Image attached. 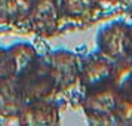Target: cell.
<instances>
[{"mask_svg":"<svg viewBox=\"0 0 132 126\" xmlns=\"http://www.w3.org/2000/svg\"><path fill=\"white\" fill-rule=\"evenodd\" d=\"M129 56L132 58V24H129Z\"/></svg>","mask_w":132,"mask_h":126,"instance_id":"15","label":"cell"},{"mask_svg":"<svg viewBox=\"0 0 132 126\" xmlns=\"http://www.w3.org/2000/svg\"><path fill=\"white\" fill-rule=\"evenodd\" d=\"M101 11L100 0H60L61 31L89 27L98 21Z\"/></svg>","mask_w":132,"mask_h":126,"instance_id":"6","label":"cell"},{"mask_svg":"<svg viewBox=\"0 0 132 126\" xmlns=\"http://www.w3.org/2000/svg\"><path fill=\"white\" fill-rule=\"evenodd\" d=\"M96 51L111 61L129 56V22L111 21L100 28L95 37Z\"/></svg>","mask_w":132,"mask_h":126,"instance_id":"4","label":"cell"},{"mask_svg":"<svg viewBox=\"0 0 132 126\" xmlns=\"http://www.w3.org/2000/svg\"><path fill=\"white\" fill-rule=\"evenodd\" d=\"M60 102L56 99H37L25 102L18 116L19 125H58Z\"/></svg>","mask_w":132,"mask_h":126,"instance_id":"8","label":"cell"},{"mask_svg":"<svg viewBox=\"0 0 132 126\" xmlns=\"http://www.w3.org/2000/svg\"><path fill=\"white\" fill-rule=\"evenodd\" d=\"M25 99L18 82L13 77L0 80V117L18 119Z\"/></svg>","mask_w":132,"mask_h":126,"instance_id":"10","label":"cell"},{"mask_svg":"<svg viewBox=\"0 0 132 126\" xmlns=\"http://www.w3.org/2000/svg\"><path fill=\"white\" fill-rule=\"evenodd\" d=\"M122 2H125V0H100V3H101L102 6H104V5H114V3H122Z\"/></svg>","mask_w":132,"mask_h":126,"instance_id":"14","label":"cell"},{"mask_svg":"<svg viewBox=\"0 0 132 126\" xmlns=\"http://www.w3.org/2000/svg\"><path fill=\"white\" fill-rule=\"evenodd\" d=\"M122 95L114 85L83 94L80 107L92 125H114V113L119 107Z\"/></svg>","mask_w":132,"mask_h":126,"instance_id":"2","label":"cell"},{"mask_svg":"<svg viewBox=\"0 0 132 126\" xmlns=\"http://www.w3.org/2000/svg\"><path fill=\"white\" fill-rule=\"evenodd\" d=\"M114 61L98 51L80 55V92L82 95L113 85ZM82 98V96H80Z\"/></svg>","mask_w":132,"mask_h":126,"instance_id":"3","label":"cell"},{"mask_svg":"<svg viewBox=\"0 0 132 126\" xmlns=\"http://www.w3.org/2000/svg\"><path fill=\"white\" fill-rule=\"evenodd\" d=\"M114 125L132 126V101L122 98L114 113Z\"/></svg>","mask_w":132,"mask_h":126,"instance_id":"12","label":"cell"},{"mask_svg":"<svg viewBox=\"0 0 132 126\" xmlns=\"http://www.w3.org/2000/svg\"><path fill=\"white\" fill-rule=\"evenodd\" d=\"M12 77V60L7 48L0 46V80Z\"/></svg>","mask_w":132,"mask_h":126,"instance_id":"13","label":"cell"},{"mask_svg":"<svg viewBox=\"0 0 132 126\" xmlns=\"http://www.w3.org/2000/svg\"><path fill=\"white\" fill-rule=\"evenodd\" d=\"M45 58L55 80V99L71 94L73 89H79L80 92V55L67 49H56L45 55Z\"/></svg>","mask_w":132,"mask_h":126,"instance_id":"1","label":"cell"},{"mask_svg":"<svg viewBox=\"0 0 132 126\" xmlns=\"http://www.w3.org/2000/svg\"><path fill=\"white\" fill-rule=\"evenodd\" d=\"M22 90L25 102L37 99H55V80L49 70L45 55L28 74L16 80Z\"/></svg>","mask_w":132,"mask_h":126,"instance_id":"7","label":"cell"},{"mask_svg":"<svg viewBox=\"0 0 132 126\" xmlns=\"http://www.w3.org/2000/svg\"><path fill=\"white\" fill-rule=\"evenodd\" d=\"M129 16H131V19H132V7L129 9Z\"/></svg>","mask_w":132,"mask_h":126,"instance_id":"17","label":"cell"},{"mask_svg":"<svg viewBox=\"0 0 132 126\" xmlns=\"http://www.w3.org/2000/svg\"><path fill=\"white\" fill-rule=\"evenodd\" d=\"M113 85L117 88L122 98L132 101V58L114 61Z\"/></svg>","mask_w":132,"mask_h":126,"instance_id":"11","label":"cell"},{"mask_svg":"<svg viewBox=\"0 0 132 126\" xmlns=\"http://www.w3.org/2000/svg\"><path fill=\"white\" fill-rule=\"evenodd\" d=\"M7 51L12 60V77L15 80H19L25 74H28L40 62L43 56V55H39V52L31 43L27 42L13 43L7 48Z\"/></svg>","mask_w":132,"mask_h":126,"instance_id":"9","label":"cell"},{"mask_svg":"<svg viewBox=\"0 0 132 126\" xmlns=\"http://www.w3.org/2000/svg\"><path fill=\"white\" fill-rule=\"evenodd\" d=\"M21 2H22V3H25L28 7H31V6H33V3H34L36 0H21Z\"/></svg>","mask_w":132,"mask_h":126,"instance_id":"16","label":"cell"},{"mask_svg":"<svg viewBox=\"0 0 132 126\" xmlns=\"http://www.w3.org/2000/svg\"><path fill=\"white\" fill-rule=\"evenodd\" d=\"M60 31V0H36L27 15V33L40 37H54Z\"/></svg>","mask_w":132,"mask_h":126,"instance_id":"5","label":"cell"}]
</instances>
